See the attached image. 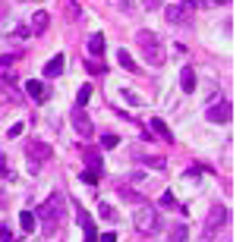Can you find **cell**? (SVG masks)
I'll use <instances>...</instances> for the list:
<instances>
[{"label":"cell","mask_w":249,"mask_h":242,"mask_svg":"<svg viewBox=\"0 0 249 242\" xmlns=\"http://www.w3.org/2000/svg\"><path fill=\"white\" fill-rule=\"evenodd\" d=\"M214 3H221V6H224V3H231V0H214Z\"/></svg>","instance_id":"35"},{"label":"cell","mask_w":249,"mask_h":242,"mask_svg":"<svg viewBox=\"0 0 249 242\" xmlns=\"http://www.w3.org/2000/svg\"><path fill=\"white\" fill-rule=\"evenodd\" d=\"M161 205H164V208H180V205H177V198H174V192H164V195H161Z\"/></svg>","instance_id":"27"},{"label":"cell","mask_w":249,"mask_h":242,"mask_svg":"<svg viewBox=\"0 0 249 242\" xmlns=\"http://www.w3.org/2000/svg\"><path fill=\"white\" fill-rule=\"evenodd\" d=\"M98 242H117V233L110 230V233H101V236H98Z\"/></svg>","instance_id":"32"},{"label":"cell","mask_w":249,"mask_h":242,"mask_svg":"<svg viewBox=\"0 0 249 242\" xmlns=\"http://www.w3.org/2000/svg\"><path fill=\"white\" fill-rule=\"evenodd\" d=\"M0 242H13V233H10V226H0Z\"/></svg>","instance_id":"31"},{"label":"cell","mask_w":249,"mask_h":242,"mask_svg":"<svg viewBox=\"0 0 249 242\" xmlns=\"http://www.w3.org/2000/svg\"><path fill=\"white\" fill-rule=\"evenodd\" d=\"M0 13H3V0H0Z\"/></svg>","instance_id":"36"},{"label":"cell","mask_w":249,"mask_h":242,"mask_svg":"<svg viewBox=\"0 0 249 242\" xmlns=\"http://www.w3.org/2000/svg\"><path fill=\"white\" fill-rule=\"evenodd\" d=\"M63 66H67V57H63V54H57V57H51V60L44 63V69H41V73L48 76V79H57V76L63 73Z\"/></svg>","instance_id":"9"},{"label":"cell","mask_w":249,"mask_h":242,"mask_svg":"<svg viewBox=\"0 0 249 242\" xmlns=\"http://www.w3.org/2000/svg\"><path fill=\"white\" fill-rule=\"evenodd\" d=\"M70 120H73V129H76L79 135H85V139H89V135H95V126H91V120L82 113V107H76Z\"/></svg>","instance_id":"7"},{"label":"cell","mask_w":249,"mask_h":242,"mask_svg":"<svg viewBox=\"0 0 249 242\" xmlns=\"http://www.w3.org/2000/svg\"><path fill=\"white\" fill-rule=\"evenodd\" d=\"M19 224H22V230H25V233H32L38 220H35V214H32V211H22V214H19Z\"/></svg>","instance_id":"18"},{"label":"cell","mask_w":249,"mask_h":242,"mask_svg":"<svg viewBox=\"0 0 249 242\" xmlns=\"http://www.w3.org/2000/svg\"><path fill=\"white\" fill-rule=\"evenodd\" d=\"M82 179H85V182H98V179H101V173H98V170H89V167H85Z\"/></svg>","instance_id":"28"},{"label":"cell","mask_w":249,"mask_h":242,"mask_svg":"<svg viewBox=\"0 0 249 242\" xmlns=\"http://www.w3.org/2000/svg\"><path fill=\"white\" fill-rule=\"evenodd\" d=\"M136 48H139V54L145 57L152 66H164V48H161L158 35L155 32H136Z\"/></svg>","instance_id":"1"},{"label":"cell","mask_w":249,"mask_h":242,"mask_svg":"<svg viewBox=\"0 0 249 242\" xmlns=\"http://www.w3.org/2000/svg\"><path fill=\"white\" fill-rule=\"evenodd\" d=\"M180 88L186 91V95H189V91H196V73H193L189 66L180 69Z\"/></svg>","instance_id":"12"},{"label":"cell","mask_w":249,"mask_h":242,"mask_svg":"<svg viewBox=\"0 0 249 242\" xmlns=\"http://www.w3.org/2000/svg\"><path fill=\"white\" fill-rule=\"evenodd\" d=\"M231 113H233V107H231V101H227V97H218V101H212V104H208V110H205L208 123H218V126L231 123Z\"/></svg>","instance_id":"4"},{"label":"cell","mask_w":249,"mask_h":242,"mask_svg":"<svg viewBox=\"0 0 249 242\" xmlns=\"http://www.w3.org/2000/svg\"><path fill=\"white\" fill-rule=\"evenodd\" d=\"M25 95H29L35 104H44V101H48V88H44V82H38V79H29V82H25Z\"/></svg>","instance_id":"8"},{"label":"cell","mask_w":249,"mask_h":242,"mask_svg":"<svg viewBox=\"0 0 249 242\" xmlns=\"http://www.w3.org/2000/svg\"><path fill=\"white\" fill-rule=\"evenodd\" d=\"M63 208H67V198H63L60 192H54V195H51V198L35 211V220L48 224V230H51L54 224H63Z\"/></svg>","instance_id":"2"},{"label":"cell","mask_w":249,"mask_h":242,"mask_svg":"<svg viewBox=\"0 0 249 242\" xmlns=\"http://www.w3.org/2000/svg\"><path fill=\"white\" fill-rule=\"evenodd\" d=\"M170 239H174V242H180V239H186V226H183V224H177V226H174V230H170Z\"/></svg>","instance_id":"25"},{"label":"cell","mask_w":249,"mask_h":242,"mask_svg":"<svg viewBox=\"0 0 249 242\" xmlns=\"http://www.w3.org/2000/svg\"><path fill=\"white\" fill-rule=\"evenodd\" d=\"M117 63H120V66L123 69H129V73H136V60H133V57H129V50H117Z\"/></svg>","instance_id":"17"},{"label":"cell","mask_w":249,"mask_h":242,"mask_svg":"<svg viewBox=\"0 0 249 242\" xmlns=\"http://www.w3.org/2000/svg\"><path fill=\"white\" fill-rule=\"evenodd\" d=\"M142 6H145V10H158L161 0H142Z\"/></svg>","instance_id":"34"},{"label":"cell","mask_w":249,"mask_h":242,"mask_svg":"<svg viewBox=\"0 0 249 242\" xmlns=\"http://www.w3.org/2000/svg\"><path fill=\"white\" fill-rule=\"evenodd\" d=\"M89 97H91V85H82L79 95H76V104H79V107H85V104H89Z\"/></svg>","instance_id":"20"},{"label":"cell","mask_w":249,"mask_h":242,"mask_svg":"<svg viewBox=\"0 0 249 242\" xmlns=\"http://www.w3.org/2000/svg\"><path fill=\"white\" fill-rule=\"evenodd\" d=\"M76 220H79V226H89V224H91V217L85 214V208H82V205H76Z\"/></svg>","instance_id":"24"},{"label":"cell","mask_w":249,"mask_h":242,"mask_svg":"<svg viewBox=\"0 0 249 242\" xmlns=\"http://www.w3.org/2000/svg\"><path fill=\"white\" fill-rule=\"evenodd\" d=\"M0 176H3V179H13L10 167H6V154H3V151H0Z\"/></svg>","instance_id":"26"},{"label":"cell","mask_w":249,"mask_h":242,"mask_svg":"<svg viewBox=\"0 0 249 242\" xmlns=\"http://www.w3.org/2000/svg\"><path fill=\"white\" fill-rule=\"evenodd\" d=\"M13 60H16V57H13V54H6V57H0V69H6V66H13Z\"/></svg>","instance_id":"33"},{"label":"cell","mask_w":249,"mask_h":242,"mask_svg":"<svg viewBox=\"0 0 249 242\" xmlns=\"http://www.w3.org/2000/svg\"><path fill=\"white\" fill-rule=\"evenodd\" d=\"M164 16H167L170 25H186L189 22V10H186V6H167Z\"/></svg>","instance_id":"10"},{"label":"cell","mask_w":249,"mask_h":242,"mask_svg":"<svg viewBox=\"0 0 249 242\" xmlns=\"http://www.w3.org/2000/svg\"><path fill=\"white\" fill-rule=\"evenodd\" d=\"M133 224H136V230L139 233H155L158 230V211H155L152 205H139L136 208V214H133Z\"/></svg>","instance_id":"3"},{"label":"cell","mask_w":249,"mask_h":242,"mask_svg":"<svg viewBox=\"0 0 249 242\" xmlns=\"http://www.w3.org/2000/svg\"><path fill=\"white\" fill-rule=\"evenodd\" d=\"M6 135H10V139H19V135H22V123H13V126H10V132H6Z\"/></svg>","instance_id":"30"},{"label":"cell","mask_w":249,"mask_h":242,"mask_svg":"<svg viewBox=\"0 0 249 242\" xmlns=\"http://www.w3.org/2000/svg\"><path fill=\"white\" fill-rule=\"evenodd\" d=\"M85 230V242H98V233H95V224H89V226H82Z\"/></svg>","instance_id":"29"},{"label":"cell","mask_w":249,"mask_h":242,"mask_svg":"<svg viewBox=\"0 0 249 242\" xmlns=\"http://www.w3.org/2000/svg\"><path fill=\"white\" fill-rule=\"evenodd\" d=\"M152 123V132L158 135V139H164V142H174V135H170V129H167V123L161 120V116H155V120H148Z\"/></svg>","instance_id":"11"},{"label":"cell","mask_w":249,"mask_h":242,"mask_svg":"<svg viewBox=\"0 0 249 242\" xmlns=\"http://www.w3.org/2000/svg\"><path fill=\"white\" fill-rule=\"evenodd\" d=\"M25 154H29V161H32V173H38V167H41V163H48L54 151H51V145H44V142H29Z\"/></svg>","instance_id":"5"},{"label":"cell","mask_w":249,"mask_h":242,"mask_svg":"<svg viewBox=\"0 0 249 242\" xmlns=\"http://www.w3.org/2000/svg\"><path fill=\"white\" fill-rule=\"evenodd\" d=\"M82 154H85L89 170H98V173H101V154H98V148H82Z\"/></svg>","instance_id":"15"},{"label":"cell","mask_w":249,"mask_h":242,"mask_svg":"<svg viewBox=\"0 0 249 242\" xmlns=\"http://www.w3.org/2000/svg\"><path fill=\"white\" fill-rule=\"evenodd\" d=\"M3 101H16V91H13V88H6V85L0 82V104H3Z\"/></svg>","instance_id":"23"},{"label":"cell","mask_w":249,"mask_h":242,"mask_svg":"<svg viewBox=\"0 0 249 242\" xmlns=\"http://www.w3.org/2000/svg\"><path fill=\"white\" fill-rule=\"evenodd\" d=\"M48 25H51V16L48 13H35V19H32V32H35V35H44V32H48Z\"/></svg>","instance_id":"13"},{"label":"cell","mask_w":249,"mask_h":242,"mask_svg":"<svg viewBox=\"0 0 249 242\" xmlns=\"http://www.w3.org/2000/svg\"><path fill=\"white\" fill-rule=\"evenodd\" d=\"M117 145H120V135L117 132H104L101 135V148H117Z\"/></svg>","instance_id":"19"},{"label":"cell","mask_w":249,"mask_h":242,"mask_svg":"<svg viewBox=\"0 0 249 242\" xmlns=\"http://www.w3.org/2000/svg\"><path fill=\"white\" fill-rule=\"evenodd\" d=\"M85 73H91V76H104V66L98 60H85Z\"/></svg>","instance_id":"21"},{"label":"cell","mask_w":249,"mask_h":242,"mask_svg":"<svg viewBox=\"0 0 249 242\" xmlns=\"http://www.w3.org/2000/svg\"><path fill=\"white\" fill-rule=\"evenodd\" d=\"M89 54L95 57V60H98V57L104 54V35H98V32H95V35L89 38Z\"/></svg>","instance_id":"16"},{"label":"cell","mask_w":249,"mask_h":242,"mask_svg":"<svg viewBox=\"0 0 249 242\" xmlns=\"http://www.w3.org/2000/svg\"><path fill=\"white\" fill-rule=\"evenodd\" d=\"M231 220V214H227V208H221V205H214L212 208V214H208V220H205V233L212 236V233H218L221 226Z\"/></svg>","instance_id":"6"},{"label":"cell","mask_w":249,"mask_h":242,"mask_svg":"<svg viewBox=\"0 0 249 242\" xmlns=\"http://www.w3.org/2000/svg\"><path fill=\"white\" fill-rule=\"evenodd\" d=\"M98 211H101V217H104V220H117V211L107 205V201H101V205H98Z\"/></svg>","instance_id":"22"},{"label":"cell","mask_w":249,"mask_h":242,"mask_svg":"<svg viewBox=\"0 0 249 242\" xmlns=\"http://www.w3.org/2000/svg\"><path fill=\"white\" fill-rule=\"evenodd\" d=\"M139 163H145V167H152V170H164L167 167V161L161 158V154H139Z\"/></svg>","instance_id":"14"}]
</instances>
